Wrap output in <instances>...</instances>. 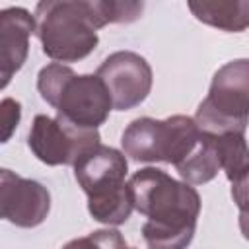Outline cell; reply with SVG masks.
I'll list each match as a JSON object with an SVG mask.
<instances>
[{
    "label": "cell",
    "instance_id": "6da1fadb",
    "mask_svg": "<svg viewBox=\"0 0 249 249\" xmlns=\"http://www.w3.org/2000/svg\"><path fill=\"white\" fill-rule=\"evenodd\" d=\"M134 208L148 220L142 237L150 249H187L195 237L202 202L198 191L158 167H142L128 179Z\"/></svg>",
    "mask_w": 249,
    "mask_h": 249
},
{
    "label": "cell",
    "instance_id": "7a4b0ae2",
    "mask_svg": "<svg viewBox=\"0 0 249 249\" xmlns=\"http://www.w3.org/2000/svg\"><path fill=\"white\" fill-rule=\"evenodd\" d=\"M37 37L43 53L54 62H78L99 43L105 27L101 0H43L35 6Z\"/></svg>",
    "mask_w": 249,
    "mask_h": 249
},
{
    "label": "cell",
    "instance_id": "3957f363",
    "mask_svg": "<svg viewBox=\"0 0 249 249\" xmlns=\"http://www.w3.org/2000/svg\"><path fill=\"white\" fill-rule=\"evenodd\" d=\"M37 89L60 117L82 128H97L113 109L109 89L97 74H76L60 62H51L39 70Z\"/></svg>",
    "mask_w": 249,
    "mask_h": 249
},
{
    "label": "cell",
    "instance_id": "277c9868",
    "mask_svg": "<svg viewBox=\"0 0 249 249\" xmlns=\"http://www.w3.org/2000/svg\"><path fill=\"white\" fill-rule=\"evenodd\" d=\"M195 123L206 136L245 134L249 123V58L230 60L214 72Z\"/></svg>",
    "mask_w": 249,
    "mask_h": 249
},
{
    "label": "cell",
    "instance_id": "5b68a950",
    "mask_svg": "<svg viewBox=\"0 0 249 249\" xmlns=\"http://www.w3.org/2000/svg\"><path fill=\"white\" fill-rule=\"evenodd\" d=\"M200 140L193 117L171 115L163 121L152 117L134 119L121 136L124 156L144 163H181Z\"/></svg>",
    "mask_w": 249,
    "mask_h": 249
},
{
    "label": "cell",
    "instance_id": "8992f818",
    "mask_svg": "<svg viewBox=\"0 0 249 249\" xmlns=\"http://www.w3.org/2000/svg\"><path fill=\"white\" fill-rule=\"evenodd\" d=\"M97 128H82L64 117L37 115L31 123L27 146L47 165H72L101 142Z\"/></svg>",
    "mask_w": 249,
    "mask_h": 249
},
{
    "label": "cell",
    "instance_id": "52a82bcc",
    "mask_svg": "<svg viewBox=\"0 0 249 249\" xmlns=\"http://www.w3.org/2000/svg\"><path fill=\"white\" fill-rule=\"evenodd\" d=\"M113 99V109L128 111L138 107L150 93L154 74L144 56L132 51L109 54L95 72Z\"/></svg>",
    "mask_w": 249,
    "mask_h": 249
},
{
    "label": "cell",
    "instance_id": "ba28073f",
    "mask_svg": "<svg viewBox=\"0 0 249 249\" xmlns=\"http://www.w3.org/2000/svg\"><path fill=\"white\" fill-rule=\"evenodd\" d=\"M51 210V193L35 179L19 177L10 169L0 171V214L18 228H35Z\"/></svg>",
    "mask_w": 249,
    "mask_h": 249
},
{
    "label": "cell",
    "instance_id": "9c48e42d",
    "mask_svg": "<svg viewBox=\"0 0 249 249\" xmlns=\"http://www.w3.org/2000/svg\"><path fill=\"white\" fill-rule=\"evenodd\" d=\"M126 173L128 161L124 152L105 144H99L93 150L86 152L74 163V177L88 198L126 187Z\"/></svg>",
    "mask_w": 249,
    "mask_h": 249
},
{
    "label": "cell",
    "instance_id": "30bf717a",
    "mask_svg": "<svg viewBox=\"0 0 249 249\" xmlns=\"http://www.w3.org/2000/svg\"><path fill=\"white\" fill-rule=\"evenodd\" d=\"M37 31V19L29 10L12 6L0 12V78L6 88L21 70L29 54V37Z\"/></svg>",
    "mask_w": 249,
    "mask_h": 249
},
{
    "label": "cell",
    "instance_id": "8fae6325",
    "mask_svg": "<svg viewBox=\"0 0 249 249\" xmlns=\"http://www.w3.org/2000/svg\"><path fill=\"white\" fill-rule=\"evenodd\" d=\"M191 14L220 31L241 33L249 27V0H189Z\"/></svg>",
    "mask_w": 249,
    "mask_h": 249
},
{
    "label": "cell",
    "instance_id": "7c38bea8",
    "mask_svg": "<svg viewBox=\"0 0 249 249\" xmlns=\"http://www.w3.org/2000/svg\"><path fill=\"white\" fill-rule=\"evenodd\" d=\"M175 169L181 175V179L193 187L212 181L222 169L214 138L200 132V140L196 142L195 150L181 163H177Z\"/></svg>",
    "mask_w": 249,
    "mask_h": 249
},
{
    "label": "cell",
    "instance_id": "4fadbf2b",
    "mask_svg": "<svg viewBox=\"0 0 249 249\" xmlns=\"http://www.w3.org/2000/svg\"><path fill=\"white\" fill-rule=\"evenodd\" d=\"M134 204L128 191V183L123 189H117L113 193L88 198V212L91 218L105 226H121L130 218Z\"/></svg>",
    "mask_w": 249,
    "mask_h": 249
},
{
    "label": "cell",
    "instance_id": "5bb4252c",
    "mask_svg": "<svg viewBox=\"0 0 249 249\" xmlns=\"http://www.w3.org/2000/svg\"><path fill=\"white\" fill-rule=\"evenodd\" d=\"M220 165L228 177L230 183H233L247 167H249V144L245 140V134L239 132H230L222 136H212Z\"/></svg>",
    "mask_w": 249,
    "mask_h": 249
},
{
    "label": "cell",
    "instance_id": "9a60e30c",
    "mask_svg": "<svg viewBox=\"0 0 249 249\" xmlns=\"http://www.w3.org/2000/svg\"><path fill=\"white\" fill-rule=\"evenodd\" d=\"M126 247L128 245L121 235V231L113 228L91 231L84 237H76L66 245H62V249H126Z\"/></svg>",
    "mask_w": 249,
    "mask_h": 249
},
{
    "label": "cell",
    "instance_id": "2e32d148",
    "mask_svg": "<svg viewBox=\"0 0 249 249\" xmlns=\"http://www.w3.org/2000/svg\"><path fill=\"white\" fill-rule=\"evenodd\" d=\"M0 117H2V142H8L21 119L19 101H16L12 97H4L2 105H0Z\"/></svg>",
    "mask_w": 249,
    "mask_h": 249
},
{
    "label": "cell",
    "instance_id": "e0dca14e",
    "mask_svg": "<svg viewBox=\"0 0 249 249\" xmlns=\"http://www.w3.org/2000/svg\"><path fill=\"white\" fill-rule=\"evenodd\" d=\"M231 198L239 208V214L249 216V167L231 183Z\"/></svg>",
    "mask_w": 249,
    "mask_h": 249
},
{
    "label": "cell",
    "instance_id": "ac0fdd59",
    "mask_svg": "<svg viewBox=\"0 0 249 249\" xmlns=\"http://www.w3.org/2000/svg\"><path fill=\"white\" fill-rule=\"evenodd\" d=\"M239 230H241V235L249 241V216L247 214H239Z\"/></svg>",
    "mask_w": 249,
    "mask_h": 249
},
{
    "label": "cell",
    "instance_id": "d6986e66",
    "mask_svg": "<svg viewBox=\"0 0 249 249\" xmlns=\"http://www.w3.org/2000/svg\"><path fill=\"white\" fill-rule=\"evenodd\" d=\"M126 249H134V247H126Z\"/></svg>",
    "mask_w": 249,
    "mask_h": 249
}]
</instances>
